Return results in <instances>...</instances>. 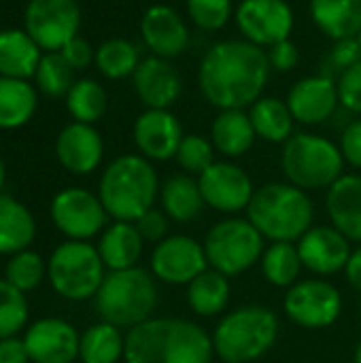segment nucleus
I'll list each match as a JSON object with an SVG mask.
<instances>
[{
    "instance_id": "nucleus-1",
    "label": "nucleus",
    "mask_w": 361,
    "mask_h": 363,
    "mask_svg": "<svg viewBox=\"0 0 361 363\" xmlns=\"http://www.w3.org/2000/svg\"><path fill=\"white\" fill-rule=\"evenodd\" d=\"M266 49L245 40L228 38L211 45L198 66L202 98L219 111L247 108L257 102L270 81Z\"/></svg>"
},
{
    "instance_id": "nucleus-2",
    "label": "nucleus",
    "mask_w": 361,
    "mask_h": 363,
    "mask_svg": "<svg viewBox=\"0 0 361 363\" xmlns=\"http://www.w3.org/2000/svg\"><path fill=\"white\" fill-rule=\"evenodd\" d=\"M211 334L181 317H151L126 334V363H211Z\"/></svg>"
},
{
    "instance_id": "nucleus-3",
    "label": "nucleus",
    "mask_w": 361,
    "mask_h": 363,
    "mask_svg": "<svg viewBox=\"0 0 361 363\" xmlns=\"http://www.w3.org/2000/svg\"><path fill=\"white\" fill-rule=\"evenodd\" d=\"M160 187L153 162L140 153H126L104 168L98 185V198L113 221L134 223L155 206Z\"/></svg>"
},
{
    "instance_id": "nucleus-4",
    "label": "nucleus",
    "mask_w": 361,
    "mask_h": 363,
    "mask_svg": "<svg viewBox=\"0 0 361 363\" xmlns=\"http://www.w3.org/2000/svg\"><path fill=\"white\" fill-rule=\"evenodd\" d=\"M245 213L270 242H298L313 228L315 219V206L309 191L289 181H274L257 187Z\"/></svg>"
},
{
    "instance_id": "nucleus-5",
    "label": "nucleus",
    "mask_w": 361,
    "mask_h": 363,
    "mask_svg": "<svg viewBox=\"0 0 361 363\" xmlns=\"http://www.w3.org/2000/svg\"><path fill=\"white\" fill-rule=\"evenodd\" d=\"M281 323L272 308L245 304L226 313L211 338L215 357L223 363H251L264 357L279 338Z\"/></svg>"
},
{
    "instance_id": "nucleus-6",
    "label": "nucleus",
    "mask_w": 361,
    "mask_h": 363,
    "mask_svg": "<svg viewBox=\"0 0 361 363\" xmlns=\"http://www.w3.org/2000/svg\"><path fill=\"white\" fill-rule=\"evenodd\" d=\"M157 304V281L151 270L140 266L106 272L98 294L94 296V308L100 315V321L119 330H132L145 323L153 317Z\"/></svg>"
},
{
    "instance_id": "nucleus-7",
    "label": "nucleus",
    "mask_w": 361,
    "mask_h": 363,
    "mask_svg": "<svg viewBox=\"0 0 361 363\" xmlns=\"http://www.w3.org/2000/svg\"><path fill=\"white\" fill-rule=\"evenodd\" d=\"M281 168L291 185L304 191H319L330 189L345 174V157L334 140L321 134L298 132L283 145Z\"/></svg>"
},
{
    "instance_id": "nucleus-8",
    "label": "nucleus",
    "mask_w": 361,
    "mask_h": 363,
    "mask_svg": "<svg viewBox=\"0 0 361 363\" xmlns=\"http://www.w3.org/2000/svg\"><path fill=\"white\" fill-rule=\"evenodd\" d=\"M104 277L106 268L96 245L85 240H66L47 259V279L53 291L70 302L94 298Z\"/></svg>"
},
{
    "instance_id": "nucleus-9",
    "label": "nucleus",
    "mask_w": 361,
    "mask_h": 363,
    "mask_svg": "<svg viewBox=\"0 0 361 363\" xmlns=\"http://www.w3.org/2000/svg\"><path fill=\"white\" fill-rule=\"evenodd\" d=\"M266 238L247 217L230 215L217 221L204 236V253L209 268L230 277H238L253 268L264 253Z\"/></svg>"
},
{
    "instance_id": "nucleus-10",
    "label": "nucleus",
    "mask_w": 361,
    "mask_h": 363,
    "mask_svg": "<svg viewBox=\"0 0 361 363\" xmlns=\"http://www.w3.org/2000/svg\"><path fill=\"white\" fill-rule=\"evenodd\" d=\"M287 319L304 330H326L343 313V296L326 279H304L291 285L283 298Z\"/></svg>"
},
{
    "instance_id": "nucleus-11",
    "label": "nucleus",
    "mask_w": 361,
    "mask_h": 363,
    "mask_svg": "<svg viewBox=\"0 0 361 363\" xmlns=\"http://www.w3.org/2000/svg\"><path fill=\"white\" fill-rule=\"evenodd\" d=\"M51 221L68 240L89 242L94 236L102 234L109 215L98 198L83 187H66L57 191L51 200Z\"/></svg>"
},
{
    "instance_id": "nucleus-12",
    "label": "nucleus",
    "mask_w": 361,
    "mask_h": 363,
    "mask_svg": "<svg viewBox=\"0 0 361 363\" xmlns=\"http://www.w3.org/2000/svg\"><path fill=\"white\" fill-rule=\"evenodd\" d=\"M23 23L45 53L60 51L79 32L81 9L77 0H30Z\"/></svg>"
},
{
    "instance_id": "nucleus-13",
    "label": "nucleus",
    "mask_w": 361,
    "mask_h": 363,
    "mask_svg": "<svg viewBox=\"0 0 361 363\" xmlns=\"http://www.w3.org/2000/svg\"><path fill=\"white\" fill-rule=\"evenodd\" d=\"M209 268L204 245L185 234H170L153 247L149 270L164 285H189Z\"/></svg>"
},
{
    "instance_id": "nucleus-14",
    "label": "nucleus",
    "mask_w": 361,
    "mask_h": 363,
    "mask_svg": "<svg viewBox=\"0 0 361 363\" xmlns=\"http://www.w3.org/2000/svg\"><path fill=\"white\" fill-rule=\"evenodd\" d=\"M234 19L243 38L262 49L287 40L296 23L287 0H240Z\"/></svg>"
},
{
    "instance_id": "nucleus-15",
    "label": "nucleus",
    "mask_w": 361,
    "mask_h": 363,
    "mask_svg": "<svg viewBox=\"0 0 361 363\" xmlns=\"http://www.w3.org/2000/svg\"><path fill=\"white\" fill-rule=\"evenodd\" d=\"M198 185H200L204 204L228 217L240 211H247L255 194V185L249 172L228 160L215 162L213 166H209L198 177Z\"/></svg>"
},
{
    "instance_id": "nucleus-16",
    "label": "nucleus",
    "mask_w": 361,
    "mask_h": 363,
    "mask_svg": "<svg viewBox=\"0 0 361 363\" xmlns=\"http://www.w3.org/2000/svg\"><path fill=\"white\" fill-rule=\"evenodd\" d=\"M81 334L57 317H45L28 325L23 334L26 351L32 363H77Z\"/></svg>"
},
{
    "instance_id": "nucleus-17",
    "label": "nucleus",
    "mask_w": 361,
    "mask_h": 363,
    "mask_svg": "<svg viewBox=\"0 0 361 363\" xmlns=\"http://www.w3.org/2000/svg\"><path fill=\"white\" fill-rule=\"evenodd\" d=\"M134 145L149 162H168L183 140V125L168 108H147L134 121Z\"/></svg>"
},
{
    "instance_id": "nucleus-18",
    "label": "nucleus",
    "mask_w": 361,
    "mask_h": 363,
    "mask_svg": "<svg viewBox=\"0 0 361 363\" xmlns=\"http://www.w3.org/2000/svg\"><path fill=\"white\" fill-rule=\"evenodd\" d=\"M298 253L304 270L315 277H332L345 272L353 253L351 240L343 236L334 225H313L298 242Z\"/></svg>"
},
{
    "instance_id": "nucleus-19",
    "label": "nucleus",
    "mask_w": 361,
    "mask_h": 363,
    "mask_svg": "<svg viewBox=\"0 0 361 363\" xmlns=\"http://www.w3.org/2000/svg\"><path fill=\"white\" fill-rule=\"evenodd\" d=\"M287 106L294 119L302 125H319L326 123L338 111V83L326 74L304 77L287 94Z\"/></svg>"
},
{
    "instance_id": "nucleus-20",
    "label": "nucleus",
    "mask_w": 361,
    "mask_h": 363,
    "mask_svg": "<svg viewBox=\"0 0 361 363\" xmlns=\"http://www.w3.org/2000/svg\"><path fill=\"white\" fill-rule=\"evenodd\" d=\"M140 36L147 49L164 60H174L189 47L187 21L168 4H153L143 13Z\"/></svg>"
},
{
    "instance_id": "nucleus-21",
    "label": "nucleus",
    "mask_w": 361,
    "mask_h": 363,
    "mask_svg": "<svg viewBox=\"0 0 361 363\" xmlns=\"http://www.w3.org/2000/svg\"><path fill=\"white\" fill-rule=\"evenodd\" d=\"M134 91L147 108H170L183 94V77L170 60L151 55L132 74Z\"/></svg>"
},
{
    "instance_id": "nucleus-22",
    "label": "nucleus",
    "mask_w": 361,
    "mask_h": 363,
    "mask_svg": "<svg viewBox=\"0 0 361 363\" xmlns=\"http://www.w3.org/2000/svg\"><path fill=\"white\" fill-rule=\"evenodd\" d=\"M55 155L62 168L68 172L89 174L100 166L104 157V143L94 125L72 121L57 134Z\"/></svg>"
},
{
    "instance_id": "nucleus-23",
    "label": "nucleus",
    "mask_w": 361,
    "mask_h": 363,
    "mask_svg": "<svg viewBox=\"0 0 361 363\" xmlns=\"http://www.w3.org/2000/svg\"><path fill=\"white\" fill-rule=\"evenodd\" d=\"M326 211L330 225L361 245V174H343L328 189Z\"/></svg>"
},
{
    "instance_id": "nucleus-24",
    "label": "nucleus",
    "mask_w": 361,
    "mask_h": 363,
    "mask_svg": "<svg viewBox=\"0 0 361 363\" xmlns=\"http://www.w3.org/2000/svg\"><path fill=\"white\" fill-rule=\"evenodd\" d=\"M143 247L145 240L136 223L130 221H113L111 225H106L96 245L100 259L109 272L136 268L143 255Z\"/></svg>"
},
{
    "instance_id": "nucleus-25",
    "label": "nucleus",
    "mask_w": 361,
    "mask_h": 363,
    "mask_svg": "<svg viewBox=\"0 0 361 363\" xmlns=\"http://www.w3.org/2000/svg\"><path fill=\"white\" fill-rule=\"evenodd\" d=\"M255 138H257V134H255L251 117H249V113H245V108L219 111V115L213 119L211 143H213L215 151L221 153L223 157L234 160V157L245 155L253 147Z\"/></svg>"
},
{
    "instance_id": "nucleus-26",
    "label": "nucleus",
    "mask_w": 361,
    "mask_h": 363,
    "mask_svg": "<svg viewBox=\"0 0 361 363\" xmlns=\"http://www.w3.org/2000/svg\"><path fill=\"white\" fill-rule=\"evenodd\" d=\"M160 206L174 223H189L204 211V198L198 179L191 174H172L160 187Z\"/></svg>"
},
{
    "instance_id": "nucleus-27",
    "label": "nucleus",
    "mask_w": 361,
    "mask_h": 363,
    "mask_svg": "<svg viewBox=\"0 0 361 363\" xmlns=\"http://www.w3.org/2000/svg\"><path fill=\"white\" fill-rule=\"evenodd\" d=\"M311 19L332 40L355 38L361 30V0H311Z\"/></svg>"
},
{
    "instance_id": "nucleus-28",
    "label": "nucleus",
    "mask_w": 361,
    "mask_h": 363,
    "mask_svg": "<svg viewBox=\"0 0 361 363\" xmlns=\"http://www.w3.org/2000/svg\"><path fill=\"white\" fill-rule=\"evenodd\" d=\"M43 49L26 30H0V77L30 79L34 77Z\"/></svg>"
},
{
    "instance_id": "nucleus-29",
    "label": "nucleus",
    "mask_w": 361,
    "mask_h": 363,
    "mask_svg": "<svg viewBox=\"0 0 361 363\" xmlns=\"http://www.w3.org/2000/svg\"><path fill=\"white\" fill-rule=\"evenodd\" d=\"M36 236V221L28 206L13 196L0 194V255L30 249Z\"/></svg>"
},
{
    "instance_id": "nucleus-30",
    "label": "nucleus",
    "mask_w": 361,
    "mask_h": 363,
    "mask_svg": "<svg viewBox=\"0 0 361 363\" xmlns=\"http://www.w3.org/2000/svg\"><path fill=\"white\" fill-rule=\"evenodd\" d=\"M230 296H232L230 279L213 268H206L202 274H198L187 285V294H185L191 313L204 319L221 315L230 304Z\"/></svg>"
},
{
    "instance_id": "nucleus-31",
    "label": "nucleus",
    "mask_w": 361,
    "mask_h": 363,
    "mask_svg": "<svg viewBox=\"0 0 361 363\" xmlns=\"http://www.w3.org/2000/svg\"><path fill=\"white\" fill-rule=\"evenodd\" d=\"M249 117L257 138L266 143H287L294 136V115L287 106V100L274 96H262L249 106Z\"/></svg>"
},
{
    "instance_id": "nucleus-32",
    "label": "nucleus",
    "mask_w": 361,
    "mask_h": 363,
    "mask_svg": "<svg viewBox=\"0 0 361 363\" xmlns=\"http://www.w3.org/2000/svg\"><path fill=\"white\" fill-rule=\"evenodd\" d=\"M36 111V89L26 79L0 77V130L26 125Z\"/></svg>"
},
{
    "instance_id": "nucleus-33",
    "label": "nucleus",
    "mask_w": 361,
    "mask_h": 363,
    "mask_svg": "<svg viewBox=\"0 0 361 363\" xmlns=\"http://www.w3.org/2000/svg\"><path fill=\"white\" fill-rule=\"evenodd\" d=\"M126 353V336L119 328L98 321L89 325L79 340L81 363H119Z\"/></svg>"
},
{
    "instance_id": "nucleus-34",
    "label": "nucleus",
    "mask_w": 361,
    "mask_h": 363,
    "mask_svg": "<svg viewBox=\"0 0 361 363\" xmlns=\"http://www.w3.org/2000/svg\"><path fill=\"white\" fill-rule=\"evenodd\" d=\"M260 268L264 279L281 289H289L300 281V272L304 270L296 242H270L260 259Z\"/></svg>"
},
{
    "instance_id": "nucleus-35",
    "label": "nucleus",
    "mask_w": 361,
    "mask_h": 363,
    "mask_svg": "<svg viewBox=\"0 0 361 363\" xmlns=\"http://www.w3.org/2000/svg\"><path fill=\"white\" fill-rule=\"evenodd\" d=\"M109 106L106 89L96 79H79L66 94V108L79 123L94 125Z\"/></svg>"
},
{
    "instance_id": "nucleus-36",
    "label": "nucleus",
    "mask_w": 361,
    "mask_h": 363,
    "mask_svg": "<svg viewBox=\"0 0 361 363\" xmlns=\"http://www.w3.org/2000/svg\"><path fill=\"white\" fill-rule=\"evenodd\" d=\"M94 62L100 74L117 81V79H126L134 74V70L140 64V55H138L136 45L130 43L128 38H109L100 43V47L96 49Z\"/></svg>"
},
{
    "instance_id": "nucleus-37",
    "label": "nucleus",
    "mask_w": 361,
    "mask_h": 363,
    "mask_svg": "<svg viewBox=\"0 0 361 363\" xmlns=\"http://www.w3.org/2000/svg\"><path fill=\"white\" fill-rule=\"evenodd\" d=\"M47 277V262L30 249H23L19 253L9 255V262L4 266V281L11 283L21 294H30L36 289Z\"/></svg>"
},
{
    "instance_id": "nucleus-38",
    "label": "nucleus",
    "mask_w": 361,
    "mask_h": 363,
    "mask_svg": "<svg viewBox=\"0 0 361 363\" xmlns=\"http://www.w3.org/2000/svg\"><path fill=\"white\" fill-rule=\"evenodd\" d=\"M72 72L74 70L70 68V64L64 60V55L60 51H47V53H43L38 68L34 72L36 87L51 98L66 96L74 83Z\"/></svg>"
},
{
    "instance_id": "nucleus-39",
    "label": "nucleus",
    "mask_w": 361,
    "mask_h": 363,
    "mask_svg": "<svg viewBox=\"0 0 361 363\" xmlns=\"http://www.w3.org/2000/svg\"><path fill=\"white\" fill-rule=\"evenodd\" d=\"M28 300L26 294L0 279V340L17 336L28 325Z\"/></svg>"
},
{
    "instance_id": "nucleus-40",
    "label": "nucleus",
    "mask_w": 361,
    "mask_h": 363,
    "mask_svg": "<svg viewBox=\"0 0 361 363\" xmlns=\"http://www.w3.org/2000/svg\"><path fill=\"white\" fill-rule=\"evenodd\" d=\"M174 160L181 166V170L191 177H200L209 166H213L217 162L213 143L200 134H185Z\"/></svg>"
},
{
    "instance_id": "nucleus-41",
    "label": "nucleus",
    "mask_w": 361,
    "mask_h": 363,
    "mask_svg": "<svg viewBox=\"0 0 361 363\" xmlns=\"http://www.w3.org/2000/svg\"><path fill=\"white\" fill-rule=\"evenodd\" d=\"M187 15L191 23L202 32H217L234 15L232 0H185Z\"/></svg>"
},
{
    "instance_id": "nucleus-42",
    "label": "nucleus",
    "mask_w": 361,
    "mask_h": 363,
    "mask_svg": "<svg viewBox=\"0 0 361 363\" xmlns=\"http://www.w3.org/2000/svg\"><path fill=\"white\" fill-rule=\"evenodd\" d=\"M361 60V47L357 38H343V40H334L330 53L323 57V66H321V74L332 77L338 81V77L351 68L353 64H357Z\"/></svg>"
},
{
    "instance_id": "nucleus-43",
    "label": "nucleus",
    "mask_w": 361,
    "mask_h": 363,
    "mask_svg": "<svg viewBox=\"0 0 361 363\" xmlns=\"http://www.w3.org/2000/svg\"><path fill=\"white\" fill-rule=\"evenodd\" d=\"M338 98L345 111L361 115V60L338 77Z\"/></svg>"
},
{
    "instance_id": "nucleus-44",
    "label": "nucleus",
    "mask_w": 361,
    "mask_h": 363,
    "mask_svg": "<svg viewBox=\"0 0 361 363\" xmlns=\"http://www.w3.org/2000/svg\"><path fill=\"white\" fill-rule=\"evenodd\" d=\"M134 223H136V228H138V232H140V236H143L145 242L157 245V242H162L166 236H170V234H168L170 219H168V215H166L162 208H155V206H153L151 211H147L145 215H140Z\"/></svg>"
},
{
    "instance_id": "nucleus-45",
    "label": "nucleus",
    "mask_w": 361,
    "mask_h": 363,
    "mask_svg": "<svg viewBox=\"0 0 361 363\" xmlns=\"http://www.w3.org/2000/svg\"><path fill=\"white\" fill-rule=\"evenodd\" d=\"M266 55H268L270 68L277 70V72H289L300 62V49H298V45L291 38L281 40V43L268 47L266 49Z\"/></svg>"
},
{
    "instance_id": "nucleus-46",
    "label": "nucleus",
    "mask_w": 361,
    "mask_h": 363,
    "mask_svg": "<svg viewBox=\"0 0 361 363\" xmlns=\"http://www.w3.org/2000/svg\"><path fill=\"white\" fill-rule=\"evenodd\" d=\"M338 147L345 157V164L361 170V119H353L345 125Z\"/></svg>"
},
{
    "instance_id": "nucleus-47",
    "label": "nucleus",
    "mask_w": 361,
    "mask_h": 363,
    "mask_svg": "<svg viewBox=\"0 0 361 363\" xmlns=\"http://www.w3.org/2000/svg\"><path fill=\"white\" fill-rule=\"evenodd\" d=\"M60 53L64 55V60L70 64L72 70H83V68H87V66L96 60L94 47H91L85 38H81L79 34H77L74 38H70V40L60 49Z\"/></svg>"
},
{
    "instance_id": "nucleus-48",
    "label": "nucleus",
    "mask_w": 361,
    "mask_h": 363,
    "mask_svg": "<svg viewBox=\"0 0 361 363\" xmlns=\"http://www.w3.org/2000/svg\"><path fill=\"white\" fill-rule=\"evenodd\" d=\"M28 351H26V342L19 336H11V338H2L0 340V363H28Z\"/></svg>"
},
{
    "instance_id": "nucleus-49",
    "label": "nucleus",
    "mask_w": 361,
    "mask_h": 363,
    "mask_svg": "<svg viewBox=\"0 0 361 363\" xmlns=\"http://www.w3.org/2000/svg\"><path fill=\"white\" fill-rule=\"evenodd\" d=\"M345 277H347L349 285L361 294V245L357 249H353V253L347 262V268H345Z\"/></svg>"
},
{
    "instance_id": "nucleus-50",
    "label": "nucleus",
    "mask_w": 361,
    "mask_h": 363,
    "mask_svg": "<svg viewBox=\"0 0 361 363\" xmlns=\"http://www.w3.org/2000/svg\"><path fill=\"white\" fill-rule=\"evenodd\" d=\"M4 181H6V168H4V162H2V157H0V191H2V187H4Z\"/></svg>"
},
{
    "instance_id": "nucleus-51",
    "label": "nucleus",
    "mask_w": 361,
    "mask_h": 363,
    "mask_svg": "<svg viewBox=\"0 0 361 363\" xmlns=\"http://www.w3.org/2000/svg\"><path fill=\"white\" fill-rule=\"evenodd\" d=\"M353 363H361V340H360V345L355 347V355H353Z\"/></svg>"
},
{
    "instance_id": "nucleus-52",
    "label": "nucleus",
    "mask_w": 361,
    "mask_h": 363,
    "mask_svg": "<svg viewBox=\"0 0 361 363\" xmlns=\"http://www.w3.org/2000/svg\"><path fill=\"white\" fill-rule=\"evenodd\" d=\"M355 38H357V43H360V47H361V30H360V34H357Z\"/></svg>"
},
{
    "instance_id": "nucleus-53",
    "label": "nucleus",
    "mask_w": 361,
    "mask_h": 363,
    "mask_svg": "<svg viewBox=\"0 0 361 363\" xmlns=\"http://www.w3.org/2000/svg\"><path fill=\"white\" fill-rule=\"evenodd\" d=\"M77 363H81V362H77Z\"/></svg>"
}]
</instances>
